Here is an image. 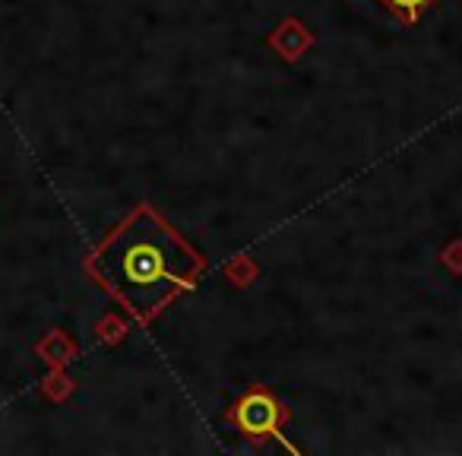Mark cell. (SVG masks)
Instances as JSON below:
<instances>
[{
	"instance_id": "cell-1",
	"label": "cell",
	"mask_w": 462,
	"mask_h": 456,
	"mask_svg": "<svg viewBox=\"0 0 462 456\" xmlns=\"http://www.w3.org/2000/svg\"><path fill=\"white\" fill-rule=\"evenodd\" d=\"M206 270L209 260L149 203L127 212L86 257V273L140 323L197 289Z\"/></svg>"
},
{
	"instance_id": "cell-2",
	"label": "cell",
	"mask_w": 462,
	"mask_h": 456,
	"mask_svg": "<svg viewBox=\"0 0 462 456\" xmlns=\"http://www.w3.org/2000/svg\"><path fill=\"white\" fill-rule=\"evenodd\" d=\"M289 418H291L289 405L276 396V390H270V386H263V384L247 386V390L231 403V409L225 412V422L238 431L245 441H251L254 447H263L266 441H279L282 447H289L291 453H298L289 443V437L282 434Z\"/></svg>"
},
{
	"instance_id": "cell-3",
	"label": "cell",
	"mask_w": 462,
	"mask_h": 456,
	"mask_svg": "<svg viewBox=\"0 0 462 456\" xmlns=\"http://www.w3.org/2000/svg\"><path fill=\"white\" fill-rule=\"evenodd\" d=\"M377 4L386 10V14L396 16L402 26H418L421 16L428 14L434 4H440V0H377Z\"/></svg>"
}]
</instances>
